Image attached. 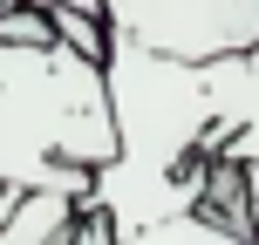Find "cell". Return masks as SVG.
<instances>
[{"mask_svg": "<svg viewBox=\"0 0 259 245\" xmlns=\"http://www.w3.org/2000/svg\"><path fill=\"white\" fill-rule=\"evenodd\" d=\"M225 164H259V41L219 55V150Z\"/></svg>", "mask_w": 259, "mask_h": 245, "instance_id": "obj_3", "label": "cell"}, {"mask_svg": "<svg viewBox=\"0 0 259 245\" xmlns=\"http://www.w3.org/2000/svg\"><path fill=\"white\" fill-rule=\"evenodd\" d=\"M116 157L103 55L55 41H0V184H48L89 198Z\"/></svg>", "mask_w": 259, "mask_h": 245, "instance_id": "obj_1", "label": "cell"}, {"mask_svg": "<svg viewBox=\"0 0 259 245\" xmlns=\"http://www.w3.org/2000/svg\"><path fill=\"white\" fill-rule=\"evenodd\" d=\"M14 198H21V184H0V218L14 211Z\"/></svg>", "mask_w": 259, "mask_h": 245, "instance_id": "obj_6", "label": "cell"}, {"mask_svg": "<svg viewBox=\"0 0 259 245\" xmlns=\"http://www.w3.org/2000/svg\"><path fill=\"white\" fill-rule=\"evenodd\" d=\"M239 177H246V225L259 238V164H239Z\"/></svg>", "mask_w": 259, "mask_h": 245, "instance_id": "obj_5", "label": "cell"}, {"mask_svg": "<svg viewBox=\"0 0 259 245\" xmlns=\"http://www.w3.org/2000/svg\"><path fill=\"white\" fill-rule=\"evenodd\" d=\"M68 7H96V14H103V0H68Z\"/></svg>", "mask_w": 259, "mask_h": 245, "instance_id": "obj_7", "label": "cell"}, {"mask_svg": "<svg viewBox=\"0 0 259 245\" xmlns=\"http://www.w3.org/2000/svg\"><path fill=\"white\" fill-rule=\"evenodd\" d=\"M75 211H82V198L27 184L14 198V211L0 218V245H62V238H75Z\"/></svg>", "mask_w": 259, "mask_h": 245, "instance_id": "obj_4", "label": "cell"}, {"mask_svg": "<svg viewBox=\"0 0 259 245\" xmlns=\"http://www.w3.org/2000/svg\"><path fill=\"white\" fill-rule=\"evenodd\" d=\"M103 27L157 55L211 62L259 41V0H103Z\"/></svg>", "mask_w": 259, "mask_h": 245, "instance_id": "obj_2", "label": "cell"}]
</instances>
